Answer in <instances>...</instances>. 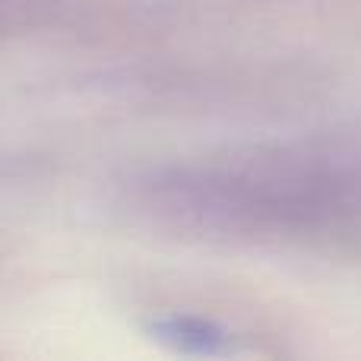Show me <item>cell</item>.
Returning <instances> with one entry per match:
<instances>
[{"mask_svg": "<svg viewBox=\"0 0 361 361\" xmlns=\"http://www.w3.org/2000/svg\"><path fill=\"white\" fill-rule=\"evenodd\" d=\"M162 333L175 336L180 349H200V352H216L219 343L225 339V333L216 330L212 324H206V320H180V317H171Z\"/></svg>", "mask_w": 361, "mask_h": 361, "instance_id": "cell-1", "label": "cell"}]
</instances>
